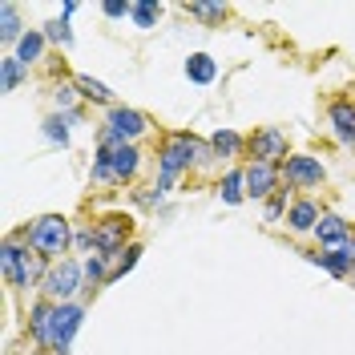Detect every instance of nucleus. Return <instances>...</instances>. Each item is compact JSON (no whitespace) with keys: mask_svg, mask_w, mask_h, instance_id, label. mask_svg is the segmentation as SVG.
I'll list each match as a JSON object with an SVG mask.
<instances>
[{"mask_svg":"<svg viewBox=\"0 0 355 355\" xmlns=\"http://www.w3.org/2000/svg\"><path fill=\"white\" fill-rule=\"evenodd\" d=\"M21 12H17V4H0V41L4 44H21Z\"/></svg>","mask_w":355,"mask_h":355,"instance_id":"obj_17","label":"nucleus"},{"mask_svg":"<svg viewBox=\"0 0 355 355\" xmlns=\"http://www.w3.org/2000/svg\"><path fill=\"white\" fill-rule=\"evenodd\" d=\"M243 186H246V170H230V174L222 178V186H218V190H222V202H226V206H239V202L246 198Z\"/></svg>","mask_w":355,"mask_h":355,"instance_id":"obj_18","label":"nucleus"},{"mask_svg":"<svg viewBox=\"0 0 355 355\" xmlns=\"http://www.w3.org/2000/svg\"><path fill=\"white\" fill-rule=\"evenodd\" d=\"M24 239H28V246L37 250V254H44V259H53V254H65L69 246V218H61V214H44V218H37L28 230H24Z\"/></svg>","mask_w":355,"mask_h":355,"instance_id":"obj_3","label":"nucleus"},{"mask_svg":"<svg viewBox=\"0 0 355 355\" xmlns=\"http://www.w3.org/2000/svg\"><path fill=\"white\" fill-rule=\"evenodd\" d=\"M130 17L137 28H154L157 17H162V4H150V0H133L130 4Z\"/></svg>","mask_w":355,"mask_h":355,"instance_id":"obj_21","label":"nucleus"},{"mask_svg":"<svg viewBox=\"0 0 355 355\" xmlns=\"http://www.w3.org/2000/svg\"><path fill=\"white\" fill-rule=\"evenodd\" d=\"M319 206L315 202H307V198H299L295 206H291V214H287V222H291V230H315L319 226Z\"/></svg>","mask_w":355,"mask_h":355,"instance_id":"obj_15","label":"nucleus"},{"mask_svg":"<svg viewBox=\"0 0 355 355\" xmlns=\"http://www.w3.org/2000/svg\"><path fill=\"white\" fill-rule=\"evenodd\" d=\"M44 137H49V141H61V146H69V117H65V113H53V117L44 121Z\"/></svg>","mask_w":355,"mask_h":355,"instance_id":"obj_24","label":"nucleus"},{"mask_svg":"<svg viewBox=\"0 0 355 355\" xmlns=\"http://www.w3.org/2000/svg\"><path fill=\"white\" fill-rule=\"evenodd\" d=\"M186 12L190 17H202V21H222L226 17V4H202V0H194V4H186Z\"/></svg>","mask_w":355,"mask_h":355,"instance_id":"obj_27","label":"nucleus"},{"mask_svg":"<svg viewBox=\"0 0 355 355\" xmlns=\"http://www.w3.org/2000/svg\"><path fill=\"white\" fill-rule=\"evenodd\" d=\"M146 130H150L146 113H137V110H125V105H117V110L110 113V125H105V133H101V146L133 141V137H141Z\"/></svg>","mask_w":355,"mask_h":355,"instance_id":"obj_6","label":"nucleus"},{"mask_svg":"<svg viewBox=\"0 0 355 355\" xmlns=\"http://www.w3.org/2000/svg\"><path fill=\"white\" fill-rule=\"evenodd\" d=\"M41 49H44V33H33V28H28L21 37V44H17V61H21V65H33V61L41 57Z\"/></svg>","mask_w":355,"mask_h":355,"instance_id":"obj_19","label":"nucleus"},{"mask_svg":"<svg viewBox=\"0 0 355 355\" xmlns=\"http://www.w3.org/2000/svg\"><path fill=\"white\" fill-rule=\"evenodd\" d=\"M283 210H287V194H275V198L266 202V222H275Z\"/></svg>","mask_w":355,"mask_h":355,"instance_id":"obj_29","label":"nucleus"},{"mask_svg":"<svg viewBox=\"0 0 355 355\" xmlns=\"http://www.w3.org/2000/svg\"><path fill=\"white\" fill-rule=\"evenodd\" d=\"M315 234H319V243L327 246V250H339V246H347V222L339 218V214H323L319 226H315Z\"/></svg>","mask_w":355,"mask_h":355,"instance_id":"obj_13","label":"nucleus"},{"mask_svg":"<svg viewBox=\"0 0 355 355\" xmlns=\"http://www.w3.org/2000/svg\"><path fill=\"white\" fill-rule=\"evenodd\" d=\"M198 154H202L198 137H190V133H174V137H166V141H162V150H157V170H162L157 194H162V190H170V182H174L182 170H190V166L198 162Z\"/></svg>","mask_w":355,"mask_h":355,"instance_id":"obj_1","label":"nucleus"},{"mask_svg":"<svg viewBox=\"0 0 355 355\" xmlns=\"http://www.w3.org/2000/svg\"><path fill=\"white\" fill-rule=\"evenodd\" d=\"M287 182L291 186H319V182H323V166H319V157H307V154L287 157Z\"/></svg>","mask_w":355,"mask_h":355,"instance_id":"obj_12","label":"nucleus"},{"mask_svg":"<svg viewBox=\"0 0 355 355\" xmlns=\"http://www.w3.org/2000/svg\"><path fill=\"white\" fill-rule=\"evenodd\" d=\"M53 97H57V105H61V110H69V105H73V89H69V85H57V93H53Z\"/></svg>","mask_w":355,"mask_h":355,"instance_id":"obj_31","label":"nucleus"},{"mask_svg":"<svg viewBox=\"0 0 355 355\" xmlns=\"http://www.w3.org/2000/svg\"><path fill=\"white\" fill-rule=\"evenodd\" d=\"M0 69H4V93H12V89L21 85V77H24V65L17 61V57H4V61H0Z\"/></svg>","mask_w":355,"mask_h":355,"instance_id":"obj_26","label":"nucleus"},{"mask_svg":"<svg viewBox=\"0 0 355 355\" xmlns=\"http://www.w3.org/2000/svg\"><path fill=\"white\" fill-rule=\"evenodd\" d=\"M81 319H85V307H81V303H53V319H49V339H44V347L53 355H69L73 335L81 331Z\"/></svg>","mask_w":355,"mask_h":355,"instance_id":"obj_2","label":"nucleus"},{"mask_svg":"<svg viewBox=\"0 0 355 355\" xmlns=\"http://www.w3.org/2000/svg\"><path fill=\"white\" fill-rule=\"evenodd\" d=\"M275 186H279V170H275L270 162H250V166H246V194H250V198L275 194Z\"/></svg>","mask_w":355,"mask_h":355,"instance_id":"obj_11","label":"nucleus"},{"mask_svg":"<svg viewBox=\"0 0 355 355\" xmlns=\"http://www.w3.org/2000/svg\"><path fill=\"white\" fill-rule=\"evenodd\" d=\"M105 263H110L105 254H89V259H85V279H89V283H110V270H105Z\"/></svg>","mask_w":355,"mask_h":355,"instance_id":"obj_25","label":"nucleus"},{"mask_svg":"<svg viewBox=\"0 0 355 355\" xmlns=\"http://www.w3.org/2000/svg\"><path fill=\"white\" fill-rule=\"evenodd\" d=\"M97 162L110 166L113 182H130V178L137 174V166H141V154L133 150L130 141H117V146H101V150H97Z\"/></svg>","mask_w":355,"mask_h":355,"instance_id":"obj_8","label":"nucleus"},{"mask_svg":"<svg viewBox=\"0 0 355 355\" xmlns=\"http://www.w3.org/2000/svg\"><path fill=\"white\" fill-rule=\"evenodd\" d=\"M44 37H49V41H57V44H69V41H73L69 21H49V24H44Z\"/></svg>","mask_w":355,"mask_h":355,"instance_id":"obj_28","label":"nucleus"},{"mask_svg":"<svg viewBox=\"0 0 355 355\" xmlns=\"http://www.w3.org/2000/svg\"><path fill=\"white\" fill-rule=\"evenodd\" d=\"M352 275H355V270H352Z\"/></svg>","mask_w":355,"mask_h":355,"instance_id":"obj_33","label":"nucleus"},{"mask_svg":"<svg viewBox=\"0 0 355 355\" xmlns=\"http://www.w3.org/2000/svg\"><path fill=\"white\" fill-rule=\"evenodd\" d=\"M101 12H105V17H130V4H125V0H105Z\"/></svg>","mask_w":355,"mask_h":355,"instance_id":"obj_30","label":"nucleus"},{"mask_svg":"<svg viewBox=\"0 0 355 355\" xmlns=\"http://www.w3.org/2000/svg\"><path fill=\"white\" fill-rule=\"evenodd\" d=\"M77 89H81V97H89V101H97V105H105L110 101V89L101 85V81H93V77H77Z\"/></svg>","mask_w":355,"mask_h":355,"instance_id":"obj_23","label":"nucleus"},{"mask_svg":"<svg viewBox=\"0 0 355 355\" xmlns=\"http://www.w3.org/2000/svg\"><path fill=\"white\" fill-rule=\"evenodd\" d=\"M81 275H85V266L81 263H57L49 270V279H44V299L49 303H69V295L81 287Z\"/></svg>","mask_w":355,"mask_h":355,"instance_id":"obj_7","label":"nucleus"},{"mask_svg":"<svg viewBox=\"0 0 355 355\" xmlns=\"http://www.w3.org/2000/svg\"><path fill=\"white\" fill-rule=\"evenodd\" d=\"M243 146H246V141L234 130H218L214 137H210V150H214V154H222V157H234Z\"/></svg>","mask_w":355,"mask_h":355,"instance_id":"obj_22","label":"nucleus"},{"mask_svg":"<svg viewBox=\"0 0 355 355\" xmlns=\"http://www.w3.org/2000/svg\"><path fill=\"white\" fill-rule=\"evenodd\" d=\"M307 259L315 266H323V270H331L335 279H347V275L355 270V239L347 246H339V250H327V254L315 250V254H307Z\"/></svg>","mask_w":355,"mask_h":355,"instance_id":"obj_10","label":"nucleus"},{"mask_svg":"<svg viewBox=\"0 0 355 355\" xmlns=\"http://www.w3.org/2000/svg\"><path fill=\"white\" fill-rule=\"evenodd\" d=\"M49 319H53V303H33V311H28V327H33V335H37V343L49 339Z\"/></svg>","mask_w":355,"mask_h":355,"instance_id":"obj_20","label":"nucleus"},{"mask_svg":"<svg viewBox=\"0 0 355 355\" xmlns=\"http://www.w3.org/2000/svg\"><path fill=\"white\" fill-rule=\"evenodd\" d=\"M37 355H53V352H37Z\"/></svg>","mask_w":355,"mask_h":355,"instance_id":"obj_32","label":"nucleus"},{"mask_svg":"<svg viewBox=\"0 0 355 355\" xmlns=\"http://www.w3.org/2000/svg\"><path fill=\"white\" fill-rule=\"evenodd\" d=\"M41 259L44 254H28L17 246V234H8L4 239V250H0V263H4V279L12 283V287H33L37 279H41Z\"/></svg>","mask_w":355,"mask_h":355,"instance_id":"obj_4","label":"nucleus"},{"mask_svg":"<svg viewBox=\"0 0 355 355\" xmlns=\"http://www.w3.org/2000/svg\"><path fill=\"white\" fill-rule=\"evenodd\" d=\"M130 226L133 222L125 218V214H105V218L93 226V250L105 254V259L121 254V250H125V239H130Z\"/></svg>","mask_w":355,"mask_h":355,"instance_id":"obj_5","label":"nucleus"},{"mask_svg":"<svg viewBox=\"0 0 355 355\" xmlns=\"http://www.w3.org/2000/svg\"><path fill=\"white\" fill-rule=\"evenodd\" d=\"M331 125L343 146H355V105L352 101H335L331 105Z\"/></svg>","mask_w":355,"mask_h":355,"instance_id":"obj_14","label":"nucleus"},{"mask_svg":"<svg viewBox=\"0 0 355 355\" xmlns=\"http://www.w3.org/2000/svg\"><path fill=\"white\" fill-rule=\"evenodd\" d=\"M246 150H250V157L254 162H283L287 157V133L275 130V125H263V130L250 133V141H246Z\"/></svg>","mask_w":355,"mask_h":355,"instance_id":"obj_9","label":"nucleus"},{"mask_svg":"<svg viewBox=\"0 0 355 355\" xmlns=\"http://www.w3.org/2000/svg\"><path fill=\"white\" fill-rule=\"evenodd\" d=\"M186 77H190L194 85H210V81L218 77V65H214V57H206V53H194V57L186 61Z\"/></svg>","mask_w":355,"mask_h":355,"instance_id":"obj_16","label":"nucleus"}]
</instances>
